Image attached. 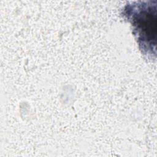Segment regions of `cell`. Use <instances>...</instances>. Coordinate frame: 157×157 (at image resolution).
Returning <instances> with one entry per match:
<instances>
[{
    "mask_svg": "<svg viewBox=\"0 0 157 157\" xmlns=\"http://www.w3.org/2000/svg\"><path fill=\"white\" fill-rule=\"evenodd\" d=\"M156 4L151 1L127 4L124 15L132 25L140 48L152 53L155 49L156 34Z\"/></svg>",
    "mask_w": 157,
    "mask_h": 157,
    "instance_id": "6da1fadb",
    "label": "cell"
}]
</instances>
